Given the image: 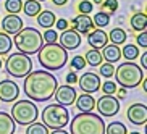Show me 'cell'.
Listing matches in <instances>:
<instances>
[{"label":"cell","mask_w":147,"mask_h":134,"mask_svg":"<svg viewBox=\"0 0 147 134\" xmlns=\"http://www.w3.org/2000/svg\"><path fill=\"white\" fill-rule=\"evenodd\" d=\"M57 87V78L47 69L31 71L24 76V94L34 102H47L52 99Z\"/></svg>","instance_id":"1"},{"label":"cell","mask_w":147,"mask_h":134,"mask_svg":"<svg viewBox=\"0 0 147 134\" xmlns=\"http://www.w3.org/2000/svg\"><path fill=\"white\" fill-rule=\"evenodd\" d=\"M39 63L47 69V71H57L61 69L68 61V50L61 47L60 44H45L37 52Z\"/></svg>","instance_id":"2"},{"label":"cell","mask_w":147,"mask_h":134,"mask_svg":"<svg viewBox=\"0 0 147 134\" xmlns=\"http://www.w3.org/2000/svg\"><path fill=\"white\" fill-rule=\"evenodd\" d=\"M69 131L71 134H105V121L100 115L81 112L71 120Z\"/></svg>","instance_id":"3"},{"label":"cell","mask_w":147,"mask_h":134,"mask_svg":"<svg viewBox=\"0 0 147 134\" xmlns=\"http://www.w3.org/2000/svg\"><path fill=\"white\" fill-rule=\"evenodd\" d=\"M13 45L24 55H34L44 45L42 32L36 28H23L13 37Z\"/></svg>","instance_id":"4"},{"label":"cell","mask_w":147,"mask_h":134,"mask_svg":"<svg viewBox=\"0 0 147 134\" xmlns=\"http://www.w3.org/2000/svg\"><path fill=\"white\" fill-rule=\"evenodd\" d=\"M115 79H117L118 86L125 87V89H133V87H138L141 84L146 76H144V69L139 65H136L134 61H125L121 63L115 73H113Z\"/></svg>","instance_id":"5"},{"label":"cell","mask_w":147,"mask_h":134,"mask_svg":"<svg viewBox=\"0 0 147 134\" xmlns=\"http://www.w3.org/2000/svg\"><path fill=\"white\" fill-rule=\"evenodd\" d=\"M69 121V112L60 104H50L42 110V123L49 129H63Z\"/></svg>","instance_id":"6"},{"label":"cell","mask_w":147,"mask_h":134,"mask_svg":"<svg viewBox=\"0 0 147 134\" xmlns=\"http://www.w3.org/2000/svg\"><path fill=\"white\" fill-rule=\"evenodd\" d=\"M37 115H39V110L32 100H18L11 107V118L16 125H31L32 121H37Z\"/></svg>","instance_id":"7"},{"label":"cell","mask_w":147,"mask_h":134,"mask_svg":"<svg viewBox=\"0 0 147 134\" xmlns=\"http://www.w3.org/2000/svg\"><path fill=\"white\" fill-rule=\"evenodd\" d=\"M5 68H7V73L11 74L13 78H24L28 73L32 71V60L29 58V55L16 52V53H11L7 58Z\"/></svg>","instance_id":"8"},{"label":"cell","mask_w":147,"mask_h":134,"mask_svg":"<svg viewBox=\"0 0 147 134\" xmlns=\"http://www.w3.org/2000/svg\"><path fill=\"white\" fill-rule=\"evenodd\" d=\"M95 107L100 116H115L120 112V100L113 94H104L95 102Z\"/></svg>","instance_id":"9"},{"label":"cell","mask_w":147,"mask_h":134,"mask_svg":"<svg viewBox=\"0 0 147 134\" xmlns=\"http://www.w3.org/2000/svg\"><path fill=\"white\" fill-rule=\"evenodd\" d=\"M126 118L131 125L141 126L146 125L147 121V107L144 104H133L128 107V112H126Z\"/></svg>","instance_id":"10"},{"label":"cell","mask_w":147,"mask_h":134,"mask_svg":"<svg viewBox=\"0 0 147 134\" xmlns=\"http://www.w3.org/2000/svg\"><path fill=\"white\" fill-rule=\"evenodd\" d=\"M20 95V87L15 81H10V79H3L0 82V100L2 102H15Z\"/></svg>","instance_id":"11"},{"label":"cell","mask_w":147,"mask_h":134,"mask_svg":"<svg viewBox=\"0 0 147 134\" xmlns=\"http://www.w3.org/2000/svg\"><path fill=\"white\" fill-rule=\"evenodd\" d=\"M53 97L57 99V102L63 107H68V105H73L74 100H76V89H74L71 84H66V86H58L57 87Z\"/></svg>","instance_id":"12"},{"label":"cell","mask_w":147,"mask_h":134,"mask_svg":"<svg viewBox=\"0 0 147 134\" xmlns=\"http://www.w3.org/2000/svg\"><path fill=\"white\" fill-rule=\"evenodd\" d=\"M79 87H81L82 92L86 94H92V92H97L100 89V76L95 73H84L81 78L78 79Z\"/></svg>","instance_id":"13"},{"label":"cell","mask_w":147,"mask_h":134,"mask_svg":"<svg viewBox=\"0 0 147 134\" xmlns=\"http://www.w3.org/2000/svg\"><path fill=\"white\" fill-rule=\"evenodd\" d=\"M58 40L65 50H74L81 45V34L76 29H65L63 34H60Z\"/></svg>","instance_id":"14"},{"label":"cell","mask_w":147,"mask_h":134,"mask_svg":"<svg viewBox=\"0 0 147 134\" xmlns=\"http://www.w3.org/2000/svg\"><path fill=\"white\" fill-rule=\"evenodd\" d=\"M2 28H3V32L7 34H16L23 29V20L18 15H13V13H8L7 16L2 20Z\"/></svg>","instance_id":"15"},{"label":"cell","mask_w":147,"mask_h":134,"mask_svg":"<svg viewBox=\"0 0 147 134\" xmlns=\"http://www.w3.org/2000/svg\"><path fill=\"white\" fill-rule=\"evenodd\" d=\"M87 44H89L92 48L100 50V48H104L108 44V34L104 32V29L89 31V34H87Z\"/></svg>","instance_id":"16"},{"label":"cell","mask_w":147,"mask_h":134,"mask_svg":"<svg viewBox=\"0 0 147 134\" xmlns=\"http://www.w3.org/2000/svg\"><path fill=\"white\" fill-rule=\"evenodd\" d=\"M73 23H74V29L78 31L79 34H87L89 31L94 29V23H92V18L89 15H78L73 20Z\"/></svg>","instance_id":"17"},{"label":"cell","mask_w":147,"mask_h":134,"mask_svg":"<svg viewBox=\"0 0 147 134\" xmlns=\"http://www.w3.org/2000/svg\"><path fill=\"white\" fill-rule=\"evenodd\" d=\"M76 108H78L79 112L86 113V112H92L95 108V99L92 97L91 94H81V95H76Z\"/></svg>","instance_id":"18"},{"label":"cell","mask_w":147,"mask_h":134,"mask_svg":"<svg viewBox=\"0 0 147 134\" xmlns=\"http://www.w3.org/2000/svg\"><path fill=\"white\" fill-rule=\"evenodd\" d=\"M102 58H104L107 63H117L121 58V48L115 44H110V45H105L102 48Z\"/></svg>","instance_id":"19"},{"label":"cell","mask_w":147,"mask_h":134,"mask_svg":"<svg viewBox=\"0 0 147 134\" xmlns=\"http://www.w3.org/2000/svg\"><path fill=\"white\" fill-rule=\"evenodd\" d=\"M16 123L13 121L11 115L7 112H0V134H15Z\"/></svg>","instance_id":"20"},{"label":"cell","mask_w":147,"mask_h":134,"mask_svg":"<svg viewBox=\"0 0 147 134\" xmlns=\"http://www.w3.org/2000/svg\"><path fill=\"white\" fill-rule=\"evenodd\" d=\"M55 21H57V16H55L53 11H50V10H40L39 15H37V24L45 28V29L52 28L53 24H55Z\"/></svg>","instance_id":"21"},{"label":"cell","mask_w":147,"mask_h":134,"mask_svg":"<svg viewBox=\"0 0 147 134\" xmlns=\"http://www.w3.org/2000/svg\"><path fill=\"white\" fill-rule=\"evenodd\" d=\"M129 23H131V28H133L134 31H138V32L146 31V28H147V15L144 13V11L134 13L133 16H131Z\"/></svg>","instance_id":"22"},{"label":"cell","mask_w":147,"mask_h":134,"mask_svg":"<svg viewBox=\"0 0 147 134\" xmlns=\"http://www.w3.org/2000/svg\"><path fill=\"white\" fill-rule=\"evenodd\" d=\"M126 37H128V34H126V31L121 29V28H113V29L110 31V34H108L110 42L115 44V45H121V44H125L126 42Z\"/></svg>","instance_id":"23"},{"label":"cell","mask_w":147,"mask_h":134,"mask_svg":"<svg viewBox=\"0 0 147 134\" xmlns=\"http://www.w3.org/2000/svg\"><path fill=\"white\" fill-rule=\"evenodd\" d=\"M21 10L28 15V16H37L39 11L42 10V7H40V2H37V0H26V2L23 3Z\"/></svg>","instance_id":"24"},{"label":"cell","mask_w":147,"mask_h":134,"mask_svg":"<svg viewBox=\"0 0 147 134\" xmlns=\"http://www.w3.org/2000/svg\"><path fill=\"white\" fill-rule=\"evenodd\" d=\"M84 60H86V63H89V66H99L104 58H102L100 50H97V48H91V50H87V53L84 55Z\"/></svg>","instance_id":"25"},{"label":"cell","mask_w":147,"mask_h":134,"mask_svg":"<svg viewBox=\"0 0 147 134\" xmlns=\"http://www.w3.org/2000/svg\"><path fill=\"white\" fill-rule=\"evenodd\" d=\"M121 57H125V60L133 61L139 57V47L134 45V44H126L123 50H121Z\"/></svg>","instance_id":"26"},{"label":"cell","mask_w":147,"mask_h":134,"mask_svg":"<svg viewBox=\"0 0 147 134\" xmlns=\"http://www.w3.org/2000/svg\"><path fill=\"white\" fill-rule=\"evenodd\" d=\"M105 134H128V129L121 121H113L105 125Z\"/></svg>","instance_id":"27"},{"label":"cell","mask_w":147,"mask_h":134,"mask_svg":"<svg viewBox=\"0 0 147 134\" xmlns=\"http://www.w3.org/2000/svg\"><path fill=\"white\" fill-rule=\"evenodd\" d=\"M11 45H13L11 37L7 32H0V55H7L11 50Z\"/></svg>","instance_id":"28"},{"label":"cell","mask_w":147,"mask_h":134,"mask_svg":"<svg viewBox=\"0 0 147 134\" xmlns=\"http://www.w3.org/2000/svg\"><path fill=\"white\" fill-rule=\"evenodd\" d=\"M92 23H94V26L102 29V28H105L108 23H110V13H107V11H99V13H95L94 18H92Z\"/></svg>","instance_id":"29"},{"label":"cell","mask_w":147,"mask_h":134,"mask_svg":"<svg viewBox=\"0 0 147 134\" xmlns=\"http://www.w3.org/2000/svg\"><path fill=\"white\" fill-rule=\"evenodd\" d=\"M26 134H49V128L44 123H37L32 121L31 125H28L26 128Z\"/></svg>","instance_id":"30"},{"label":"cell","mask_w":147,"mask_h":134,"mask_svg":"<svg viewBox=\"0 0 147 134\" xmlns=\"http://www.w3.org/2000/svg\"><path fill=\"white\" fill-rule=\"evenodd\" d=\"M23 8V2L21 0H5V10L8 13L18 15Z\"/></svg>","instance_id":"31"},{"label":"cell","mask_w":147,"mask_h":134,"mask_svg":"<svg viewBox=\"0 0 147 134\" xmlns=\"http://www.w3.org/2000/svg\"><path fill=\"white\" fill-rule=\"evenodd\" d=\"M86 60H84V57L81 55H76L73 57V60H71V71H81V69H84V66H86Z\"/></svg>","instance_id":"32"},{"label":"cell","mask_w":147,"mask_h":134,"mask_svg":"<svg viewBox=\"0 0 147 134\" xmlns=\"http://www.w3.org/2000/svg\"><path fill=\"white\" fill-rule=\"evenodd\" d=\"M78 10H79V15H89L94 10V3L89 2V0H81L78 3Z\"/></svg>","instance_id":"33"},{"label":"cell","mask_w":147,"mask_h":134,"mask_svg":"<svg viewBox=\"0 0 147 134\" xmlns=\"http://www.w3.org/2000/svg\"><path fill=\"white\" fill-rule=\"evenodd\" d=\"M100 74L104 76V78H112L113 73H115V66L113 63H100Z\"/></svg>","instance_id":"34"},{"label":"cell","mask_w":147,"mask_h":134,"mask_svg":"<svg viewBox=\"0 0 147 134\" xmlns=\"http://www.w3.org/2000/svg\"><path fill=\"white\" fill-rule=\"evenodd\" d=\"M100 5L102 8H107V13H115L118 10V0H104Z\"/></svg>","instance_id":"35"},{"label":"cell","mask_w":147,"mask_h":134,"mask_svg":"<svg viewBox=\"0 0 147 134\" xmlns=\"http://www.w3.org/2000/svg\"><path fill=\"white\" fill-rule=\"evenodd\" d=\"M42 39L45 40L47 44H53V42H57V39H58V36H57V32H55L53 29H50V28H49V29H47V31H45V32L42 34Z\"/></svg>","instance_id":"36"},{"label":"cell","mask_w":147,"mask_h":134,"mask_svg":"<svg viewBox=\"0 0 147 134\" xmlns=\"http://www.w3.org/2000/svg\"><path fill=\"white\" fill-rule=\"evenodd\" d=\"M100 87H102V92H104V94H115V92H117V86H115V82L113 81L104 82Z\"/></svg>","instance_id":"37"},{"label":"cell","mask_w":147,"mask_h":134,"mask_svg":"<svg viewBox=\"0 0 147 134\" xmlns=\"http://www.w3.org/2000/svg\"><path fill=\"white\" fill-rule=\"evenodd\" d=\"M136 42H138L139 47H142V48L147 47V32L146 31H141V32L136 36Z\"/></svg>","instance_id":"38"},{"label":"cell","mask_w":147,"mask_h":134,"mask_svg":"<svg viewBox=\"0 0 147 134\" xmlns=\"http://www.w3.org/2000/svg\"><path fill=\"white\" fill-rule=\"evenodd\" d=\"M55 24H57V28H58L60 31L68 29V21H66V20H63V18H61V20H57Z\"/></svg>","instance_id":"39"},{"label":"cell","mask_w":147,"mask_h":134,"mask_svg":"<svg viewBox=\"0 0 147 134\" xmlns=\"http://www.w3.org/2000/svg\"><path fill=\"white\" fill-rule=\"evenodd\" d=\"M66 82H68V84H76V82H78V76H76L74 71L66 74Z\"/></svg>","instance_id":"40"},{"label":"cell","mask_w":147,"mask_h":134,"mask_svg":"<svg viewBox=\"0 0 147 134\" xmlns=\"http://www.w3.org/2000/svg\"><path fill=\"white\" fill-rule=\"evenodd\" d=\"M141 65H142V69L147 68V53H142V57H141Z\"/></svg>","instance_id":"41"},{"label":"cell","mask_w":147,"mask_h":134,"mask_svg":"<svg viewBox=\"0 0 147 134\" xmlns=\"http://www.w3.org/2000/svg\"><path fill=\"white\" fill-rule=\"evenodd\" d=\"M53 2V5H57V7H61V5H65L68 0H52Z\"/></svg>","instance_id":"42"},{"label":"cell","mask_w":147,"mask_h":134,"mask_svg":"<svg viewBox=\"0 0 147 134\" xmlns=\"http://www.w3.org/2000/svg\"><path fill=\"white\" fill-rule=\"evenodd\" d=\"M125 95H126V89H125V87H121L120 91H118V97H120V99H123Z\"/></svg>","instance_id":"43"},{"label":"cell","mask_w":147,"mask_h":134,"mask_svg":"<svg viewBox=\"0 0 147 134\" xmlns=\"http://www.w3.org/2000/svg\"><path fill=\"white\" fill-rule=\"evenodd\" d=\"M50 134H68V133H66L65 129H53Z\"/></svg>","instance_id":"44"},{"label":"cell","mask_w":147,"mask_h":134,"mask_svg":"<svg viewBox=\"0 0 147 134\" xmlns=\"http://www.w3.org/2000/svg\"><path fill=\"white\" fill-rule=\"evenodd\" d=\"M102 2H104V0H92V3H97V5H100Z\"/></svg>","instance_id":"45"},{"label":"cell","mask_w":147,"mask_h":134,"mask_svg":"<svg viewBox=\"0 0 147 134\" xmlns=\"http://www.w3.org/2000/svg\"><path fill=\"white\" fill-rule=\"evenodd\" d=\"M0 68H2V58H0Z\"/></svg>","instance_id":"46"},{"label":"cell","mask_w":147,"mask_h":134,"mask_svg":"<svg viewBox=\"0 0 147 134\" xmlns=\"http://www.w3.org/2000/svg\"><path fill=\"white\" fill-rule=\"evenodd\" d=\"M129 134H141V133H129Z\"/></svg>","instance_id":"47"},{"label":"cell","mask_w":147,"mask_h":134,"mask_svg":"<svg viewBox=\"0 0 147 134\" xmlns=\"http://www.w3.org/2000/svg\"><path fill=\"white\" fill-rule=\"evenodd\" d=\"M37 2H45V0H37Z\"/></svg>","instance_id":"48"}]
</instances>
